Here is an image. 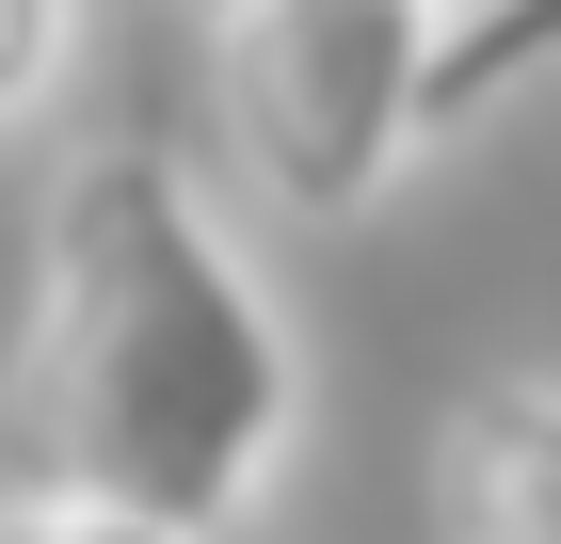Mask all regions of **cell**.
<instances>
[{
	"label": "cell",
	"mask_w": 561,
	"mask_h": 544,
	"mask_svg": "<svg viewBox=\"0 0 561 544\" xmlns=\"http://www.w3.org/2000/svg\"><path fill=\"white\" fill-rule=\"evenodd\" d=\"M449 0H209V113L241 193L289 224H369L433 161Z\"/></svg>",
	"instance_id": "cell-2"
},
{
	"label": "cell",
	"mask_w": 561,
	"mask_h": 544,
	"mask_svg": "<svg viewBox=\"0 0 561 544\" xmlns=\"http://www.w3.org/2000/svg\"><path fill=\"white\" fill-rule=\"evenodd\" d=\"M433 529L449 544H561V369H481L433 417Z\"/></svg>",
	"instance_id": "cell-3"
},
{
	"label": "cell",
	"mask_w": 561,
	"mask_h": 544,
	"mask_svg": "<svg viewBox=\"0 0 561 544\" xmlns=\"http://www.w3.org/2000/svg\"><path fill=\"white\" fill-rule=\"evenodd\" d=\"M0 544H193V529L113 512V497H81V481H16V497H0Z\"/></svg>",
	"instance_id": "cell-5"
},
{
	"label": "cell",
	"mask_w": 561,
	"mask_h": 544,
	"mask_svg": "<svg viewBox=\"0 0 561 544\" xmlns=\"http://www.w3.org/2000/svg\"><path fill=\"white\" fill-rule=\"evenodd\" d=\"M0 417H16L33 481H81V497L161 512L193 544L273 512V481L305 449V336L176 144L113 128L48 176Z\"/></svg>",
	"instance_id": "cell-1"
},
{
	"label": "cell",
	"mask_w": 561,
	"mask_h": 544,
	"mask_svg": "<svg viewBox=\"0 0 561 544\" xmlns=\"http://www.w3.org/2000/svg\"><path fill=\"white\" fill-rule=\"evenodd\" d=\"M81 65V0H0V128H33Z\"/></svg>",
	"instance_id": "cell-4"
}]
</instances>
